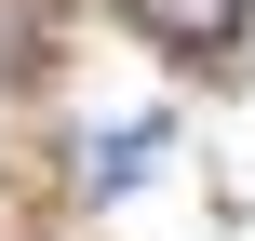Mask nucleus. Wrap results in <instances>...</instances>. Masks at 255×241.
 Listing matches in <instances>:
<instances>
[{
  "label": "nucleus",
  "mask_w": 255,
  "mask_h": 241,
  "mask_svg": "<svg viewBox=\"0 0 255 241\" xmlns=\"http://www.w3.org/2000/svg\"><path fill=\"white\" fill-rule=\"evenodd\" d=\"M161 148H175V121L148 107V121H121V134H94V148H81V174H94V188H134V174H148Z\"/></svg>",
  "instance_id": "f03ea898"
},
{
  "label": "nucleus",
  "mask_w": 255,
  "mask_h": 241,
  "mask_svg": "<svg viewBox=\"0 0 255 241\" xmlns=\"http://www.w3.org/2000/svg\"><path fill=\"white\" fill-rule=\"evenodd\" d=\"M121 13H134L161 54H229V40H242V0H121Z\"/></svg>",
  "instance_id": "f257e3e1"
}]
</instances>
